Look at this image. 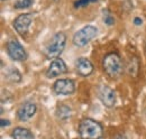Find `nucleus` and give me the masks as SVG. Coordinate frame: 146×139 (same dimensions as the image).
Instances as JSON below:
<instances>
[{"instance_id": "1", "label": "nucleus", "mask_w": 146, "mask_h": 139, "mask_svg": "<svg viewBox=\"0 0 146 139\" xmlns=\"http://www.w3.org/2000/svg\"><path fill=\"white\" fill-rule=\"evenodd\" d=\"M79 135L83 139H98L102 136L104 128L98 121L91 118L81 120L79 124Z\"/></svg>"}, {"instance_id": "2", "label": "nucleus", "mask_w": 146, "mask_h": 139, "mask_svg": "<svg viewBox=\"0 0 146 139\" xmlns=\"http://www.w3.org/2000/svg\"><path fill=\"white\" fill-rule=\"evenodd\" d=\"M102 69L111 79L119 77L123 73V63L120 56L117 53L107 54L102 60Z\"/></svg>"}, {"instance_id": "3", "label": "nucleus", "mask_w": 146, "mask_h": 139, "mask_svg": "<svg viewBox=\"0 0 146 139\" xmlns=\"http://www.w3.org/2000/svg\"><path fill=\"white\" fill-rule=\"evenodd\" d=\"M66 44V36L64 33L60 32L51 38V40L48 42L47 46L45 47V56L48 60H54L56 57H58L65 47Z\"/></svg>"}, {"instance_id": "4", "label": "nucleus", "mask_w": 146, "mask_h": 139, "mask_svg": "<svg viewBox=\"0 0 146 139\" xmlns=\"http://www.w3.org/2000/svg\"><path fill=\"white\" fill-rule=\"evenodd\" d=\"M97 33H98V29L94 26H91V25L84 26L83 28H81L74 34L73 44L78 47H83L87 44H89V42L96 37Z\"/></svg>"}, {"instance_id": "5", "label": "nucleus", "mask_w": 146, "mask_h": 139, "mask_svg": "<svg viewBox=\"0 0 146 139\" xmlns=\"http://www.w3.org/2000/svg\"><path fill=\"white\" fill-rule=\"evenodd\" d=\"M7 50V54L9 55V57L16 62H21V61H26L27 58V53L25 51V48L21 46V44L19 43L18 40L13 39L9 40L7 43L6 46Z\"/></svg>"}, {"instance_id": "6", "label": "nucleus", "mask_w": 146, "mask_h": 139, "mask_svg": "<svg viewBox=\"0 0 146 139\" xmlns=\"http://www.w3.org/2000/svg\"><path fill=\"white\" fill-rule=\"evenodd\" d=\"M97 94L105 107L112 108L116 104V93L108 85H100L97 89Z\"/></svg>"}, {"instance_id": "7", "label": "nucleus", "mask_w": 146, "mask_h": 139, "mask_svg": "<svg viewBox=\"0 0 146 139\" xmlns=\"http://www.w3.org/2000/svg\"><path fill=\"white\" fill-rule=\"evenodd\" d=\"M53 90L58 95H71L75 91V83L71 79H60L53 84Z\"/></svg>"}, {"instance_id": "8", "label": "nucleus", "mask_w": 146, "mask_h": 139, "mask_svg": "<svg viewBox=\"0 0 146 139\" xmlns=\"http://www.w3.org/2000/svg\"><path fill=\"white\" fill-rule=\"evenodd\" d=\"M68 72V68H66V64L63 60H61L60 57H56L54 58L48 69L46 71V77L47 79H53V77H57L62 74H65Z\"/></svg>"}, {"instance_id": "9", "label": "nucleus", "mask_w": 146, "mask_h": 139, "mask_svg": "<svg viewBox=\"0 0 146 139\" xmlns=\"http://www.w3.org/2000/svg\"><path fill=\"white\" fill-rule=\"evenodd\" d=\"M33 17L31 14H21L14 20V28L20 35L26 34L31 27Z\"/></svg>"}, {"instance_id": "10", "label": "nucleus", "mask_w": 146, "mask_h": 139, "mask_svg": "<svg viewBox=\"0 0 146 139\" xmlns=\"http://www.w3.org/2000/svg\"><path fill=\"white\" fill-rule=\"evenodd\" d=\"M36 104L33 102H25L17 110V117L20 121H28L36 113Z\"/></svg>"}, {"instance_id": "11", "label": "nucleus", "mask_w": 146, "mask_h": 139, "mask_svg": "<svg viewBox=\"0 0 146 139\" xmlns=\"http://www.w3.org/2000/svg\"><path fill=\"white\" fill-rule=\"evenodd\" d=\"M75 71L80 76L87 77L93 72V64L87 57H79L75 61Z\"/></svg>"}, {"instance_id": "12", "label": "nucleus", "mask_w": 146, "mask_h": 139, "mask_svg": "<svg viewBox=\"0 0 146 139\" xmlns=\"http://www.w3.org/2000/svg\"><path fill=\"white\" fill-rule=\"evenodd\" d=\"M11 137L15 139H32V138H34V135H33L27 128L17 127V128H15V129L13 130Z\"/></svg>"}, {"instance_id": "13", "label": "nucleus", "mask_w": 146, "mask_h": 139, "mask_svg": "<svg viewBox=\"0 0 146 139\" xmlns=\"http://www.w3.org/2000/svg\"><path fill=\"white\" fill-rule=\"evenodd\" d=\"M71 112H72L71 108H70L69 105H66V104H61V105H58L57 109H56V116H57V118H60L61 120H66V119H69V118L71 117Z\"/></svg>"}, {"instance_id": "14", "label": "nucleus", "mask_w": 146, "mask_h": 139, "mask_svg": "<svg viewBox=\"0 0 146 139\" xmlns=\"http://www.w3.org/2000/svg\"><path fill=\"white\" fill-rule=\"evenodd\" d=\"M6 76H7L8 80H10L13 82H20V80H21L20 73L16 69H14V68H10V70L7 72Z\"/></svg>"}, {"instance_id": "15", "label": "nucleus", "mask_w": 146, "mask_h": 139, "mask_svg": "<svg viewBox=\"0 0 146 139\" xmlns=\"http://www.w3.org/2000/svg\"><path fill=\"white\" fill-rule=\"evenodd\" d=\"M34 3V0H16L14 3V7L16 9H25L29 8Z\"/></svg>"}, {"instance_id": "16", "label": "nucleus", "mask_w": 146, "mask_h": 139, "mask_svg": "<svg viewBox=\"0 0 146 139\" xmlns=\"http://www.w3.org/2000/svg\"><path fill=\"white\" fill-rule=\"evenodd\" d=\"M97 0H76L74 2V8L79 9V8H83V7H87L89 3L91 2H96Z\"/></svg>"}, {"instance_id": "17", "label": "nucleus", "mask_w": 146, "mask_h": 139, "mask_svg": "<svg viewBox=\"0 0 146 139\" xmlns=\"http://www.w3.org/2000/svg\"><path fill=\"white\" fill-rule=\"evenodd\" d=\"M104 20H105V24H106L107 26H112V25H115V18L112 17L110 14H106V15L104 16Z\"/></svg>"}, {"instance_id": "18", "label": "nucleus", "mask_w": 146, "mask_h": 139, "mask_svg": "<svg viewBox=\"0 0 146 139\" xmlns=\"http://www.w3.org/2000/svg\"><path fill=\"white\" fill-rule=\"evenodd\" d=\"M0 126H1V128L8 127V126H10V121H9V120H5V119H1V120H0Z\"/></svg>"}, {"instance_id": "19", "label": "nucleus", "mask_w": 146, "mask_h": 139, "mask_svg": "<svg viewBox=\"0 0 146 139\" xmlns=\"http://www.w3.org/2000/svg\"><path fill=\"white\" fill-rule=\"evenodd\" d=\"M134 24H135L136 26H141V25L143 24V20H142L139 17H136L135 19H134Z\"/></svg>"}, {"instance_id": "20", "label": "nucleus", "mask_w": 146, "mask_h": 139, "mask_svg": "<svg viewBox=\"0 0 146 139\" xmlns=\"http://www.w3.org/2000/svg\"><path fill=\"white\" fill-rule=\"evenodd\" d=\"M54 1H57V0H54Z\"/></svg>"}, {"instance_id": "21", "label": "nucleus", "mask_w": 146, "mask_h": 139, "mask_svg": "<svg viewBox=\"0 0 146 139\" xmlns=\"http://www.w3.org/2000/svg\"><path fill=\"white\" fill-rule=\"evenodd\" d=\"M2 1H3V0H2Z\"/></svg>"}]
</instances>
